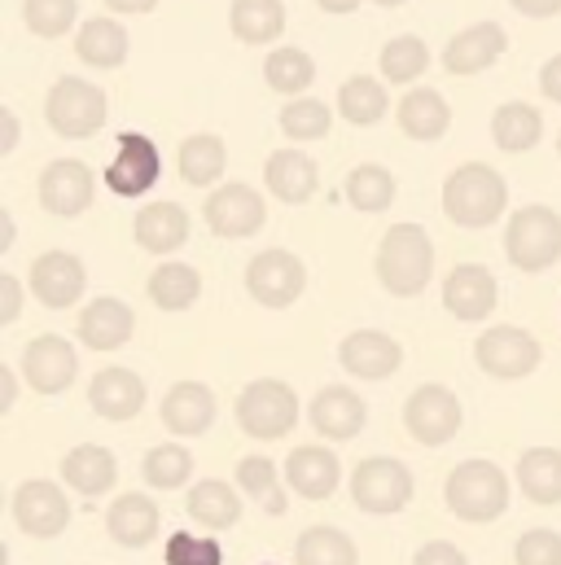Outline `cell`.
Wrapping results in <instances>:
<instances>
[{
	"mask_svg": "<svg viewBox=\"0 0 561 565\" xmlns=\"http://www.w3.org/2000/svg\"><path fill=\"white\" fill-rule=\"evenodd\" d=\"M75 373H80V355H75V347L66 338L40 333V338H31L22 347V377H27V386L35 395H62V391H71Z\"/></svg>",
	"mask_w": 561,
	"mask_h": 565,
	"instance_id": "cell-10",
	"label": "cell"
},
{
	"mask_svg": "<svg viewBox=\"0 0 561 565\" xmlns=\"http://www.w3.org/2000/svg\"><path fill=\"white\" fill-rule=\"evenodd\" d=\"M509 184L487 162H465L443 180V215L461 228H487L505 215Z\"/></svg>",
	"mask_w": 561,
	"mask_h": 565,
	"instance_id": "cell-1",
	"label": "cell"
},
{
	"mask_svg": "<svg viewBox=\"0 0 561 565\" xmlns=\"http://www.w3.org/2000/svg\"><path fill=\"white\" fill-rule=\"evenodd\" d=\"M505 49H509V35H505L500 22H474V26H465L461 35L447 40L443 66H447L452 75H478V71L496 66Z\"/></svg>",
	"mask_w": 561,
	"mask_h": 565,
	"instance_id": "cell-18",
	"label": "cell"
},
{
	"mask_svg": "<svg viewBox=\"0 0 561 565\" xmlns=\"http://www.w3.org/2000/svg\"><path fill=\"white\" fill-rule=\"evenodd\" d=\"M137 329V316L124 298H93L80 311V342L88 351H119Z\"/></svg>",
	"mask_w": 561,
	"mask_h": 565,
	"instance_id": "cell-21",
	"label": "cell"
},
{
	"mask_svg": "<svg viewBox=\"0 0 561 565\" xmlns=\"http://www.w3.org/2000/svg\"><path fill=\"white\" fill-rule=\"evenodd\" d=\"M13 522L22 535L31 540H57L71 526V500L57 482L49 478H31L13 491Z\"/></svg>",
	"mask_w": 561,
	"mask_h": 565,
	"instance_id": "cell-9",
	"label": "cell"
},
{
	"mask_svg": "<svg viewBox=\"0 0 561 565\" xmlns=\"http://www.w3.org/2000/svg\"><path fill=\"white\" fill-rule=\"evenodd\" d=\"M373 4H382V9H395V4H404V0H373Z\"/></svg>",
	"mask_w": 561,
	"mask_h": 565,
	"instance_id": "cell-57",
	"label": "cell"
},
{
	"mask_svg": "<svg viewBox=\"0 0 561 565\" xmlns=\"http://www.w3.org/2000/svg\"><path fill=\"white\" fill-rule=\"evenodd\" d=\"M338 110H342L347 124L369 128V124H378L387 115V88L378 79H369V75H356V79H347L338 88Z\"/></svg>",
	"mask_w": 561,
	"mask_h": 565,
	"instance_id": "cell-39",
	"label": "cell"
},
{
	"mask_svg": "<svg viewBox=\"0 0 561 565\" xmlns=\"http://www.w3.org/2000/svg\"><path fill=\"white\" fill-rule=\"evenodd\" d=\"M237 487H242L251 500H260L264 513H273V518L285 513V491H280V482H277V465H273L268 456H246V460L237 465Z\"/></svg>",
	"mask_w": 561,
	"mask_h": 565,
	"instance_id": "cell-41",
	"label": "cell"
},
{
	"mask_svg": "<svg viewBox=\"0 0 561 565\" xmlns=\"http://www.w3.org/2000/svg\"><path fill=\"white\" fill-rule=\"evenodd\" d=\"M106 531H110V540L124 544V548H145V544L158 535V504H154L149 495H140V491L119 495V500L110 504V513H106Z\"/></svg>",
	"mask_w": 561,
	"mask_h": 565,
	"instance_id": "cell-28",
	"label": "cell"
},
{
	"mask_svg": "<svg viewBox=\"0 0 561 565\" xmlns=\"http://www.w3.org/2000/svg\"><path fill=\"white\" fill-rule=\"evenodd\" d=\"M22 311V281L18 277H0V324H13Z\"/></svg>",
	"mask_w": 561,
	"mask_h": 565,
	"instance_id": "cell-49",
	"label": "cell"
},
{
	"mask_svg": "<svg viewBox=\"0 0 561 565\" xmlns=\"http://www.w3.org/2000/svg\"><path fill=\"white\" fill-rule=\"evenodd\" d=\"M97 198V175L88 171V162L80 158H57L44 167L40 175V206L49 215H62V220H75L93 206Z\"/></svg>",
	"mask_w": 561,
	"mask_h": 565,
	"instance_id": "cell-12",
	"label": "cell"
},
{
	"mask_svg": "<svg viewBox=\"0 0 561 565\" xmlns=\"http://www.w3.org/2000/svg\"><path fill=\"white\" fill-rule=\"evenodd\" d=\"M140 473H145L149 487L171 491V487H184V482L193 478V456H189L184 447H176V443H158V447H149Z\"/></svg>",
	"mask_w": 561,
	"mask_h": 565,
	"instance_id": "cell-42",
	"label": "cell"
},
{
	"mask_svg": "<svg viewBox=\"0 0 561 565\" xmlns=\"http://www.w3.org/2000/svg\"><path fill=\"white\" fill-rule=\"evenodd\" d=\"M13 246V220H9V211H0V250H9Z\"/></svg>",
	"mask_w": 561,
	"mask_h": 565,
	"instance_id": "cell-56",
	"label": "cell"
},
{
	"mask_svg": "<svg viewBox=\"0 0 561 565\" xmlns=\"http://www.w3.org/2000/svg\"><path fill=\"white\" fill-rule=\"evenodd\" d=\"M264 184L273 189V198L298 206V202H307V198L316 193L320 171H316V162H311L307 153H298V149H277V153L268 158V167H264Z\"/></svg>",
	"mask_w": 561,
	"mask_h": 565,
	"instance_id": "cell-27",
	"label": "cell"
},
{
	"mask_svg": "<svg viewBox=\"0 0 561 565\" xmlns=\"http://www.w3.org/2000/svg\"><path fill=\"white\" fill-rule=\"evenodd\" d=\"M505 255L522 273H544L561 259V215L553 206H522L505 228Z\"/></svg>",
	"mask_w": 561,
	"mask_h": 565,
	"instance_id": "cell-5",
	"label": "cell"
},
{
	"mask_svg": "<svg viewBox=\"0 0 561 565\" xmlns=\"http://www.w3.org/2000/svg\"><path fill=\"white\" fill-rule=\"evenodd\" d=\"M558 153H561V137H558Z\"/></svg>",
	"mask_w": 561,
	"mask_h": 565,
	"instance_id": "cell-58",
	"label": "cell"
},
{
	"mask_svg": "<svg viewBox=\"0 0 561 565\" xmlns=\"http://www.w3.org/2000/svg\"><path fill=\"white\" fill-rule=\"evenodd\" d=\"M13 399H18V377H13L9 364H0V413H9Z\"/></svg>",
	"mask_w": 561,
	"mask_h": 565,
	"instance_id": "cell-53",
	"label": "cell"
},
{
	"mask_svg": "<svg viewBox=\"0 0 561 565\" xmlns=\"http://www.w3.org/2000/svg\"><path fill=\"white\" fill-rule=\"evenodd\" d=\"M264 565H277V562H264Z\"/></svg>",
	"mask_w": 561,
	"mask_h": 565,
	"instance_id": "cell-59",
	"label": "cell"
},
{
	"mask_svg": "<svg viewBox=\"0 0 561 565\" xmlns=\"http://www.w3.org/2000/svg\"><path fill=\"white\" fill-rule=\"evenodd\" d=\"M285 482L289 491H298L303 500H329L342 482V465L329 447H316V443H303L289 451L285 460Z\"/></svg>",
	"mask_w": 561,
	"mask_h": 565,
	"instance_id": "cell-20",
	"label": "cell"
},
{
	"mask_svg": "<svg viewBox=\"0 0 561 565\" xmlns=\"http://www.w3.org/2000/svg\"><path fill=\"white\" fill-rule=\"evenodd\" d=\"M88 404L106 422H133L145 408V382L133 369H102L88 386Z\"/></svg>",
	"mask_w": 561,
	"mask_h": 565,
	"instance_id": "cell-23",
	"label": "cell"
},
{
	"mask_svg": "<svg viewBox=\"0 0 561 565\" xmlns=\"http://www.w3.org/2000/svg\"><path fill=\"white\" fill-rule=\"evenodd\" d=\"M229 26L242 44H273L285 31V4L280 0H233Z\"/></svg>",
	"mask_w": 561,
	"mask_h": 565,
	"instance_id": "cell-34",
	"label": "cell"
},
{
	"mask_svg": "<svg viewBox=\"0 0 561 565\" xmlns=\"http://www.w3.org/2000/svg\"><path fill=\"white\" fill-rule=\"evenodd\" d=\"M80 4L75 0H22V22L27 31H35L40 40H57L71 31Z\"/></svg>",
	"mask_w": 561,
	"mask_h": 565,
	"instance_id": "cell-45",
	"label": "cell"
},
{
	"mask_svg": "<svg viewBox=\"0 0 561 565\" xmlns=\"http://www.w3.org/2000/svg\"><path fill=\"white\" fill-rule=\"evenodd\" d=\"M461 417H465L461 399L447 386H438V382L417 386L409 395V404H404V425H409V434L417 438L421 447H443L447 438H456Z\"/></svg>",
	"mask_w": 561,
	"mask_h": 565,
	"instance_id": "cell-11",
	"label": "cell"
},
{
	"mask_svg": "<svg viewBox=\"0 0 561 565\" xmlns=\"http://www.w3.org/2000/svg\"><path fill=\"white\" fill-rule=\"evenodd\" d=\"M338 364L360 382H387L404 364V347L382 329H356L338 342Z\"/></svg>",
	"mask_w": 561,
	"mask_h": 565,
	"instance_id": "cell-15",
	"label": "cell"
},
{
	"mask_svg": "<svg viewBox=\"0 0 561 565\" xmlns=\"http://www.w3.org/2000/svg\"><path fill=\"white\" fill-rule=\"evenodd\" d=\"M514 9L527 18H553V13H561V0H514Z\"/></svg>",
	"mask_w": 561,
	"mask_h": 565,
	"instance_id": "cell-51",
	"label": "cell"
},
{
	"mask_svg": "<svg viewBox=\"0 0 561 565\" xmlns=\"http://www.w3.org/2000/svg\"><path fill=\"white\" fill-rule=\"evenodd\" d=\"M491 137L505 153H527L544 137V115L536 106H527V102H505L491 115Z\"/></svg>",
	"mask_w": 561,
	"mask_h": 565,
	"instance_id": "cell-31",
	"label": "cell"
},
{
	"mask_svg": "<svg viewBox=\"0 0 561 565\" xmlns=\"http://www.w3.org/2000/svg\"><path fill=\"white\" fill-rule=\"evenodd\" d=\"M198 294H202V277L189 264H158L149 277V298L162 311H189L198 302Z\"/></svg>",
	"mask_w": 561,
	"mask_h": 565,
	"instance_id": "cell-37",
	"label": "cell"
},
{
	"mask_svg": "<svg viewBox=\"0 0 561 565\" xmlns=\"http://www.w3.org/2000/svg\"><path fill=\"white\" fill-rule=\"evenodd\" d=\"M342 189H347V202L356 211H364V215H378V211H387L395 202V175L387 167H378V162L356 167Z\"/></svg>",
	"mask_w": 561,
	"mask_h": 565,
	"instance_id": "cell-38",
	"label": "cell"
},
{
	"mask_svg": "<svg viewBox=\"0 0 561 565\" xmlns=\"http://www.w3.org/2000/svg\"><path fill=\"white\" fill-rule=\"evenodd\" d=\"M474 360H478V369H483L487 377L518 382V377H527V373L540 369L544 347H540L536 333H527V329H518V324H496V329H487V333L474 342Z\"/></svg>",
	"mask_w": 561,
	"mask_h": 565,
	"instance_id": "cell-8",
	"label": "cell"
},
{
	"mask_svg": "<svg viewBox=\"0 0 561 565\" xmlns=\"http://www.w3.org/2000/svg\"><path fill=\"white\" fill-rule=\"evenodd\" d=\"M229 167V153H224V141L211 137V132H198L180 145V180L193 184V189H207L224 175Z\"/></svg>",
	"mask_w": 561,
	"mask_h": 565,
	"instance_id": "cell-36",
	"label": "cell"
},
{
	"mask_svg": "<svg viewBox=\"0 0 561 565\" xmlns=\"http://www.w3.org/2000/svg\"><path fill=\"white\" fill-rule=\"evenodd\" d=\"M106 115H110V102L97 84L88 79H75V75H62L53 88H49V102H44V119L57 137L66 141H88L106 128Z\"/></svg>",
	"mask_w": 561,
	"mask_h": 565,
	"instance_id": "cell-4",
	"label": "cell"
},
{
	"mask_svg": "<svg viewBox=\"0 0 561 565\" xmlns=\"http://www.w3.org/2000/svg\"><path fill=\"white\" fill-rule=\"evenodd\" d=\"M378 281L395 298H413L434 277V246L421 224H395L378 242Z\"/></svg>",
	"mask_w": 561,
	"mask_h": 565,
	"instance_id": "cell-2",
	"label": "cell"
},
{
	"mask_svg": "<svg viewBox=\"0 0 561 565\" xmlns=\"http://www.w3.org/2000/svg\"><path fill=\"white\" fill-rule=\"evenodd\" d=\"M514 562L518 565H561V535L549 526H536L518 540L514 548Z\"/></svg>",
	"mask_w": 561,
	"mask_h": 565,
	"instance_id": "cell-47",
	"label": "cell"
},
{
	"mask_svg": "<svg viewBox=\"0 0 561 565\" xmlns=\"http://www.w3.org/2000/svg\"><path fill=\"white\" fill-rule=\"evenodd\" d=\"M189 518H193L198 526L229 531V526H237V518H242V495H237L229 482L207 478V482H198V487L189 491Z\"/></svg>",
	"mask_w": 561,
	"mask_h": 565,
	"instance_id": "cell-32",
	"label": "cell"
},
{
	"mask_svg": "<svg viewBox=\"0 0 561 565\" xmlns=\"http://www.w3.org/2000/svg\"><path fill=\"white\" fill-rule=\"evenodd\" d=\"M119 478V460L110 447H97V443H80L62 456V482L80 495H106Z\"/></svg>",
	"mask_w": 561,
	"mask_h": 565,
	"instance_id": "cell-24",
	"label": "cell"
},
{
	"mask_svg": "<svg viewBox=\"0 0 561 565\" xmlns=\"http://www.w3.org/2000/svg\"><path fill=\"white\" fill-rule=\"evenodd\" d=\"M167 565H224V553L220 544L207 535H189V531H176L167 540Z\"/></svg>",
	"mask_w": 561,
	"mask_h": 565,
	"instance_id": "cell-46",
	"label": "cell"
},
{
	"mask_svg": "<svg viewBox=\"0 0 561 565\" xmlns=\"http://www.w3.org/2000/svg\"><path fill=\"white\" fill-rule=\"evenodd\" d=\"M264 79H268L273 93H289V97L307 93L311 79H316V62L303 49H273L268 62H264Z\"/></svg>",
	"mask_w": 561,
	"mask_h": 565,
	"instance_id": "cell-40",
	"label": "cell"
},
{
	"mask_svg": "<svg viewBox=\"0 0 561 565\" xmlns=\"http://www.w3.org/2000/svg\"><path fill=\"white\" fill-rule=\"evenodd\" d=\"M329 124H334V115H329V106L316 102V97H298V102H289V106L280 110V132H285L289 141H320V137L329 132Z\"/></svg>",
	"mask_w": 561,
	"mask_h": 565,
	"instance_id": "cell-44",
	"label": "cell"
},
{
	"mask_svg": "<svg viewBox=\"0 0 561 565\" xmlns=\"http://www.w3.org/2000/svg\"><path fill=\"white\" fill-rule=\"evenodd\" d=\"M540 93H544L549 102H558V106H561V53H558V57H549V62L540 66Z\"/></svg>",
	"mask_w": 561,
	"mask_h": 565,
	"instance_id": "cell-50",
	"label": "cell"
},
{
	"mask_svg": "<svg viewBox=\"0 0 561 565\" xmlns=\"http://www.w3.org/2000/svg\"><path fill=\"white\" fill-rule=\"evenodd\" d=\"M425 66H430V49H425L421 35H395L382 49V75L391 84H413Z\"/></svg>",
	"mask_w": 561,
	"mask_h": 565,
	"instance_id": "cell-43",
	"label": "cell"
},
{
	"mask_svg": "<svg viewBox=\"0 0 561 565\" xmlns=\"http://www.w3.org/2000/svg\"><path fill=\"white\" fill-rule=\"evenodd\" d=\"M316 4H320L325 13H356L364 0H316Z\"/></svg>",
	"mask_w": 561,
	"mask_h": 565,
	"instance_id": "cell-55",
	"label": "cell"
},
{
	"mask_svg": "<svg viewBox=\"0 0 561 565\" xmlns=\"http://www.w3.org/2000/svg\"><path fill=\"white\" fill-rule=\"evenodd\" d=\"M307 417L316 425V434H325V438H334V443H347V438H356V434L364 429L369 408H364V399H360L351 386H325V391L311 399Z\"/></svg>",
	"mask_w": 561,
	"mask_h": 565,
	"instance_id": "cell-22",
	"label": "cell"
},
{
	"mask_svg": "<svg viewBox=\"0 0 561 565\" xmlns=\"http://www.w3.org/2000/svg\"><path fill=\"white\" fill-rule=\"evenodd\" d=\"M211 422H215V395H211V386L180 382V386L167 391V399H162V425L171 434L193 438V434H207Z\"/></svg>",
	"mask_w": 561,
	"mask_h": 565,
	"instance_id": "cell-25",
	"label": "cell"
},
{
	"mask_svg": "<svg viewBox=\"0 0 561 565\" xmlns=\"http://www.w3.org/2000/svg\"><path fill=\"white\" fill-rule=\"evenodd\" d=\"M202 215H207L215 237H255L268 220V206L251 184H224L207 198Z\"/></svg>",
	"mask_w": 561,
	"mask_h": 565,
	"instance_id": "cell-14",
	"label": "cell"
},
{
	"mask_svg": "<svg viewBox=\"0 0 561 565\" xmlns=\"http://www.w3.org/2000/svg\"><path fill=\"white\" fill-rule=\"evenodd\" d=\"M443 500L461 522H496L509 509V478L496 460H465L447 473Z\"/></svg>",
	"mask_w": 561,
	"mask_h": 565,
	"instance_id": "cell-3",
	"label": "cell"
},
{
	"mask_svg": "<svg viewBox=\"0 0 561 565\" xmlns=\"http://www.w3.org/2000/svg\"><path fill=\"white\" fill-rule=\"evenodd\" d=\"M496 277L483 268V264H456L443 281V307L456 316V320H487L496 311Z\"/></svg>",
	"mask_w": 561,
	"mask_h": 565,
	"instance_id": "cell-19",
	"label": "cell"
},
{
	"mask_svg": "<svg viewBox=\"0 0 561 565\" xmlns=\"http://www.w3.org/2000/svg\"><path fill=\"white\" fill-rule=\"evenodd\" d=\"M246 289H251L255 302L277 307L280 311V307H289V302H298V294L307 289V268H303V259L289 255V250H264V255H255L251 268H246Z\"/></svg>",
	"mask_w": 561,
	"mask_h": 565,
	"instance_id": "cell-13",
	"label": "cell"
},
{
	"mask_svg": "<svg viewBox=\"0 0 561 565\" xmlns=\"http://www.w3.org/2000/svg\"><path fill=\"white\" fill-rule=\"evenodd\" d=\"M518 487L531 504H561V451L558 447H531L518 456Z\"/></svg>",
	"mask_w": 561,
	"mask_h": 565,
	"instance_id": "cell-30",
	"label": "cell"
},
{
	"mask_svg": "<svg viewBox=\"0 0 561 565\" xmlns=\"http://www.w3.org/2000/svg\"><path fill=\"white\" fill-rule=\"evenodd\" d=\"M413 565H469V557L456 548V544H447V540H434V544H425Z\"/></svg>",
	"mask_w": 561,
	"mask_h": 565,
	"instance_id": "cell-48",
	"label": "cell"
},
{
	"mask_svg": "<svg viewBox=\"0 0 561 565\" xmlns=\"http://www.w3.org/2000/svg\"><path fill=\"white\" fill-rule=\"evenodd\" d=\"M115 13H149L158 0H106Z\"/></svg>",
	"mask_w": 561,
	"mask_h": 565,
	"instance_id": "cell-54",
	"label": "cell"
},
{
	"mask_svg": "<svg viewBox=\"0 0 561 565\" xmlns=\"http://www.w3.org/2000/svg\"><path fill=\"white\" fill-rule=\"evenodd\" d=\"M400 128L413 141H438L452 128V110H447V102L434 88H413L400 102Z\"/></svg>",
	"mask_w": 561,
	"mask_h": 565,
	"instance_id": "cell-33",
	"label": "cell"
},
{
	"mask_svg": "<svg viewBox=\"0 0 561 565\" xmlns=\"http://www.w3.org/2000/svg\"><path fill=\"white\" fill-rule=\"evenodd\" d=\"M84 285H88L84 264H80L75 255H66V250H49V255H40V259L31 264V294H35L44 307H53V311L80 302V298H84Z\"/></svg>",
	"mask_w": 561,
	"mask_h": 565,
	"instance_id": "cell-17",
	"label": "cell"
},
{
	"mask_svg": "<svg viewBox=\"0 0 561 565\" xmlns=\"http://www.w3.org/2000/svg\"><path fill=\"white\" fill-rule=\"evenodd\" d=\"M294 565H360V548L338 526H311L294 544Z\"/></svg>",
	"mask_w": 561,
	"mask_h": 565,
	"instance_id": "cell-35",
	"label": "cell"
},
{
	"mask_svg": "<svg viewBox=\"0 0 561 565\" xmlns=\"http://www.w3.org/2000/svg\"><path fill=\"white\" fill-rule=\"evenodd\" d=\"M351 500L364 509V513H400L413 504V473L404 460L395 456H369L356 465L351 473Z\"/></svg>",
	"mask_w": 561,
	"mask_h": 565,
	"instance_id": "cell-7",
	"label": "cell"
},
{
	"mask_svg": "<svg viewBox=\"0 0 561 565\" xmlns=\"http://www.w3.org/2000/svg\"><path fill=\"white\" fill-rule=\"evenodd\" d=\"M13 145H18V115L4 106L0 110V153H13Z\"/></svg>",
	"mask_w": 561,
	"mask_h": 565,
	"instance_id": "cell-52",
	"label": "cell"
},
{
	"mask_svg": "<svg viewBox=\"0 0 561 565\" xmlns=\"http://www.w3.org/2000/svg\"><path fill=\"white\" fill-rule=\"evenodd\" d=\"M233 413H237L242 434H251L260 443H273V438L289 434L298 425V395L277 377H260L237 395Z\"/></svg>",
	"mask_w": 561,
	"mask_h": 565,
	"instance_id": "cell-6",
	"label": "cell"
},
{
	"mask_svg": "<svg viewBox=\"0 0 561 565\" xmlns=\"http://www.w3.org/2000/svg\"><path fill=\"white\" fill-rule=\"evenodd\" d=\"M128 49H133V40H128L124 22H115V18H88L80 26V35H75V53L88 66H102V71L124 66L128 62Z\"/></svg>",
	"mask_w": 561,
	"mask_h": 565,
	"instance_id": "cell-29",
	"label": "cell"
},
{
	"mask_svg": "<svg viewBox=\"0 0 561 565\" xmlns=\"http://www.w3.org/2000/svg\"><path fill=\"white\" fill-rule=\"evenodd\" d=\"M137 242L149 255H171L189 242V211L176 202H149L137 215Z\"/></svg>",
	"mask_w": 561,
	"mask_h": 565,
	"instance_id": "cell-26",
	"label": "cell"
},
{
	"mask_svg": "<svg viewBox=\"0 0 561 565\" xmlns=\"http://www.w3.org/2000/svg\"><path fill=\"white\" fill-rule=\"evenodd\" d=\"M158 149L140 132H119V153L106 162V189H115L119 198H140L158 184Z\"/></svg>",
	"mask_w": 561,
	"mask_h": 565,
	"instance_id": "cell-16",
	"label": "cell"
}]
</instances>
